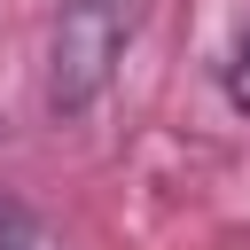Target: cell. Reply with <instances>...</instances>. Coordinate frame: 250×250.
Here are the masks:
<instances>
[{
  "label": "cell",
  "mask_w": 250,
  "mask_h": 250,
  "mask_svg": "<svg viewBox=\"0 0 250 250\" xmlns=\"http://www.w3.org/2000/svg\"><path fill=\"white\" fill-rule=\"evenodd\" d=\"M125 55V8L117 0H62L55 39H47V109L55 117H86Z\"/></svg>",
  "instance_id": "1"
},
{
  "label": "cell",
  "mask_w": 250,
  "mask_h": 250,
  "mask_svg": "<svg viewBox=\"0 0 250 250\" xmlns=\"http://www.w3.org/2000/svg\"><path fill=\"white\" fill-rule=\"evenodd\" d=\"M0 250H55V242L39 234V219H31V211H16V203H0Z\"/></svg>",
  "instance_id": "2"
},
{
  "label": "cell",
  "mask_w": 250,
  "mask_h": 250,
  "mask_svg": "<svg viewBox=\"0 0 250 250\" xmlns=\"http://www.w3.org/2000/svg\"><path fill=\"white\" fill-rule=\"evenodd\" d=\"M227 102L234 109H250V31L234 39V55H227Z\"/></svg>",
  "instance_id": "3"
}]
</instances>
